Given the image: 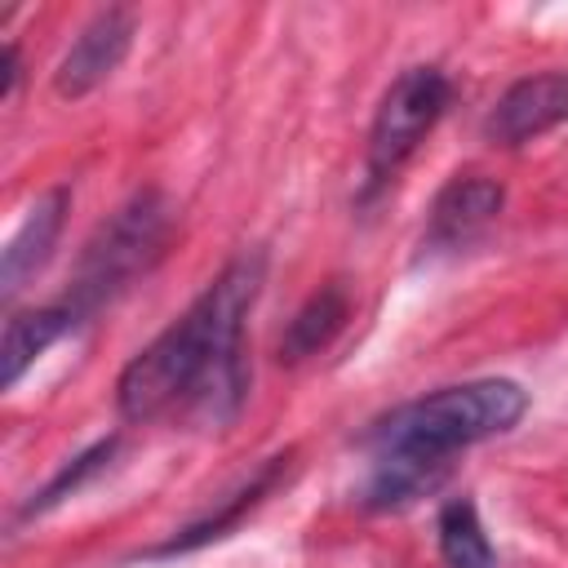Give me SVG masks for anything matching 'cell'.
<instances>
[{"label":"cell","instance_id":"8fae6325","mask_svg":"<svg viewBox=\"0 0 568 568\" xmlns=\"http://www.w3.org/2000/svg\"><path fill=\"white\" fill-rule=\"evenodd\" d=\"M346 320H351V288L342 280L320 284L297 306V315L284 324V333H280V359L284 364H302V359L320 355L346 328Z\"/></svg>","mask_w":568,"mask_h":568},{"label":"cell","instance_id":"7c38bea8","mask_svg":"<svg viewBox=\"0 0 568 568\" xmlns=\"http://www.w3.org/2000/svg\"><path fill=\"white\" fill-rule=\"evenodd\" d=\"M439 555L448 568H493L497 555L488 546V532L479 524V510L470 497H453L439 510Z\"/></svg>","mask_w":568,"mask_h":568},{"label":"cell","instance_id":"3957f363","mask_svg":"<svg viewBox=\"0 0 568 568\" xmlns=\"http://www.w3.org/2000/svg\"><path fill=\"white\" fill-rule=\"evenodd\" d=\"M169 226H173V209L160 191H138L133 200H124L84 244L67 306L75 315H89L102 302H111L120 288H129V280H138L164 253Z\"/></svg>","mask_w":568,"mask_h":568},{"label":"cell","instance_id":"277c9868","mask_svg":"<svg viewBox=\"0 0 568 568\" xmlns=\"http://www.w3.org/2000/svg\"><path fill=\"white\" fill-rule=\"evenodd\" d=\"M448 102H453V80L430 62L408 67L390 80L368 129V195L408 164V155L439 124Z\"/></svg>","mask_w":568,"mask_h":568},{"label":"cell","instance_id":"30bf717a","mask_svg":"<svg viewBox=\"0 0 568 568\" xmlns=\"http://www.w3.org/2000/svg\"><path fill=\"white\" fill-rule=\"evenodd\" d=\"M75 311L67 302H53V306H36V311H13L4 320V342H0V382L4 386H18L22 373L53 346L62 342L71 328H75Z\"/></svg>","mask_w":568,"mask_h":568},{"label":"cell","instance_id":"5bb4252c","mask_svg":"<svg viewBox=\"0 0 568 568\" xmlns=\"http://www.w3.org/2000/svg\"><path fill=\"white\" fill-rule=\"evenodd\" d=\"M18 80H22V58H18V44L9 40V44H4V84H0V93L13 98V93H18Z\"/></svg>","mask_w":568,"mask_h":568},{"label":"cell","instance_id":"7a4b0ae2","mask_svg":"<svg viewBox=\"0 0 568 568\" xmlns=\"http://www.w3.org/2000/svg\"><path fill=\"white\" fill-rule=\"evenodd\" d=\"M524 413H528V390L519 382L479 377V382L444 386L390 408L368 430V448H373V462H404V466L448 475V462L462 448L506 435L510 426H519Z\"/></svg>","mask_w":568,"mask_h":568},{"label":"cell","instance_id":"9c48e42d","mask_svg":"<svg viewBox=\"0 0 568 568\" xmlns=\"http://www.w3.org/2000/svg\"><path fill=\"white\" fill-rule=\"evenodd\" d=\"M67 209H71V186H53L44 200H36V209L27 213V222L18 226V235L9 240L4 262H0V288H4V297H13L22 288V280L36 275L49 262V253H53V244L62 235Z\"/></svg>","mask_w":568,"mask_h":568},{"label":"cell","instance_id":"52a82bcc","mask_svg":"<svg viewBox=\"0 0 568 568\" xmlns=\"http://www.w3.org/2000/svg\"><path fill=\"white\" fill-rule=\"evenodd\" d=\"M506 204V191L488 173H453L426 217V244L430 248H457L470 244Z\"/></svg>","mask_w":568,"mask_h":568},{"label":"cell","instance_id":"4fadbf2b","mask_svg":"<svg viewBox=\"0 0 568 568\" xmlns=\"http://www.w3.org/2000/svg\"><path fill=\"white\" fill-rule=\"evenodd\" d=\"M115 448H120V435H106V439H98V444H89L84 453H75L40 493H31V501H22V519H31V515H44V510H53L58 501H67L71 493H80L98 470H106V462L115 457Z\"/></svg>","mask_w":568,"mask_h":568},{"label":"cell","instance_id":"8992f818","mask_svg":"<svg viewBox=\"0 0 568 568\" xmlns=\"http://www.w3.org/2000/svg\"><path fill=\"white\" fill-rule=\"evenodd\" d=\"M129 44H133V18H129V9H102V13H93V18L80 27V36L71 40L67 58L58 62L53 89H58L62 98H84V93H93L102 80L115 75V67L124 62Z\"/></svg>","mask_w":568,"mask_h":568},{"label":"cell","instance_id":"5b68a950","mask_svg":"<svg viewBox=\"0 0 568 568\" xmlns=\"http://www.w3.org/2000/svg\"><path fill=\"white\" fill-rule=\"evenodd\" d=\"M568 120V71H537L515 80L488 111L484 133L493 146H524Z\"/></svg>","mask_w":568,"mask_h":568},{"label":"cell","instance_id":"ba28073f","mask_svg":"<svg viewBox=\"0 0 568 568\" xmlns=\"http://www.w3.org/2000/svg\"><path fill=\"white\" fill-rule=\"evenodd\" d=\"M288 462H293V453H275V457H266V466L248 479V484H240L217 510H209V515H200V519H191L186 528H178L169 541H160V546H151L146 550V559H173V555H191V550H200V546H209V541H217V537H226L253 506H262V497L280 484V475L288 470Z\"/></svg>","mask_w":568,"mask_h":568},{"label":"cell","instance_id":"6da1fadb","mask_svg":"<svg viewBox=\"0 0 568 568\" xmlns=\"http://www.w3.org/2000/svg\"><path fill=\"white\" fill-rule=\"evenodd\" d=\"M266 253H240L217 271V280L151 342L142 346L120 382L115 404L129 422H155L191 413L204 422H226L244 390V320L262 293Z\"/></svg>","mask_w":568,"mask_h":568}]
</instances>
